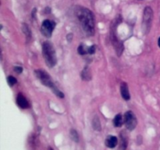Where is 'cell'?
<instances>
[{
	"mask_svg": "<svg viewBox=\"0 0 160 150\" xmlns=\"http://www.w3.org/2000/svg\"><path fill=\"white\" fill-rule=\"evenodd\" d=\"M77 15L84 31L88 35H92L95 32V22L92 12L85 8H81L77 12Z\"/></svg>",
	"mask_w": 160,
	"mask_h": 150,
	"instance_id": "6da1fadb",
	"label": "cell"
},
{
	"mask_svg": "<svg viewBox=\"0 0 160 150\" xmlns=\"http://www.w3.org/2000/svg\"><path fill=\"white\" fill-rule=\"evenodd\" d=\"M42 55H43V57L48 67H53L56 65V62H57L56 52H55L52 45L50 42H45L43 43Z\"/></svg>",
	"mask_w": 160,
	"mask_h": 150,
	"instance_id": "7a4b0ae2",
	"label": "cell"
},
{
	"mask_svg": "<svg viewBox=\"0 0 160 150\" xmlns=\"http://www.w3.org/2000/svg\"><path fill=\"white\" fill-rule=\"evenodd\" d=\"M153 19V11L151 7L147 6L144 10L143 14V22H142V28H143V32L147 34L151 29L152 22Z\"/></svg>",
	"mask_w": 160,
	"mask_h": 150,
	"instance_id": "3957f363",
	"label": "cell"
},
{
	"mask_svg": "<svg viewBox=\"0 0 160 150\" xmlns=\"http://www.w3.org/2000/svg\"><path fill=\"white\" fill-rule=\"evenodd\" d=\"M35 74L36 76H37V78L40 80L41 82H42L44 85L47 86V87L48 88H51L52 89L53 88L56 87V86L53 84L51 78H49V76H48V74L46 73V72L41 70H35Z\"/></svg>",
	"mask_w": 160,
	"mask_h": 150,
	"instance_id": "277c9868",
	"label": "cell"
},
{
	"mask_svg": "<svg viewBox=\"0 0 160 150\" xmlns=\"http://www.w3.org/2000/svg\"><path fill=\"white\" fill-rule=\"evenodd\" d=\"M124 123L126 125V128H128L130 131H133V130L135 128L136 125H137V120H136V117L134 116V114L133 113V112L131 111H128V112L125 113L124 115Z\"/></svg>",
	"mask_w": 160,
	"mask_h": 150,
	"instance_id": "5b68a950",
	"label": "cell"
},
{
	"mask_svg": "<svg viewBox=\"0 0 160 150\" xmlns=\"http://www.w3.org/2000/svg\"><path fill=\"white\" fill-rule=\"evenodd\" d=\"M54 28L55 24L53 22L49 21V20H45L42 23L41 31H42V33L43 35H45L47 38H49L51 37L52 33V31L54 30Z\"/></svg>",
	"mask_w": 160,
	"mask_h": 150,
	"instance_id": "8992f818",
	"label": "cell"
},
{
	"mask_svg": "<svg viewBox=\"0 0 160 150\" xmlns=\"http://www.w3.org/2000/svg\"><path fill=\"white\" fill-rule=\"evenodd\" d=\"M105 143H106V145L108 147V148H113L117 145V143H118V139H117V138L116 137V136L109 135L106 138Z\"/></svg>",
	"mask_w": 160,
	"mask_h": 150,
	"instance_id": "52a82bcc",
	"label": "cell"
},
{
	"mask_svg": "<svg viewBox=\"0 0 160 150\" xmlns=\"http://www.w3.org/2000/svg\"><path fill=\"white\" fill-rule=\"evenodd\" d=\"M120 92H121V95L123 98V99L125 100H129L131 96H130L129 93V89H128V86L126 83L123 82L120 85Z\"/></svg>",
	"mask_w": 160,
	"mask_h": 150,
	"instance_id": "ba28073f",
	"label": "cell"
},
{
	"mask_svg": "<svg viewBox=\"0 0 160 150\" xmlns=\"http://www.w3.org/2000/svg\"><path fill=\"white\" fill-rule=\"evenodd\" d=\"M17 105L20 106L22 109H26V108H28L29 106V103H28V100L25 98V97H23V95L21 94H19L17 98Z\"/></svg>",
	"mask_w": 160,
	"mask_h": 150,
	"instance_id": "9c48e42d",
	"label": "cell"
},
{
	"mask_svg": "<svg viewBox=\"0 0 160 150\" xmlns=\"http://www.w3.org/2000/svg\"><path fill=\"white\" fill-rule=\"evenodd\" d=\"M128 134L125 133V131H123V132L120 134V150H126L127 146H128Z\"/></svg>",
	"mask_w": 160,
	"mask_h": 150,
	"instance_id": "30bf717a",
	"label": "cell"
},
{
	"mask_svg": "<svg viewBox=\"0 0 160 150\" xmlns=\"http://www.w3.org/2000/svg\"><path fill=\"white\" fill-rule=\"evenodd\" d=\"M92 127L94 129L97 131H101V123L99 121V119L98 117H95L92 120Z\"/></svg>",
	"mask_w": 160,
	"mask_h": 150,
	"instance_id": "8fae6325",
	"label": "cell"
},
{
	"mask_svg": "<svg viewBox=\"0 0 160 150\" xmlns=\"http://www.w3.org/2000/svg\"><path fill=\"white\" fill-rule=\"evenodd\" d=\"M123 121H124V120H123V118H122V116L120 115V114H118V115L116 116L115 118H114L113 123L114 125H115V127H117V128H120V127L122 126Z\"/></svg>",
	"mask_w": 160,
	"mask_h": 150,
	"instance_id": "7c38bea8",
	"label": "cell"
},
{
	"mask_svg": "<svg viewBox=\"0 0 160 150\" xmlns=\"http://www.w3.org/2000/svg\"><path fill=\"white\" fill-rule=\"evenodd\" d=\"M81 76V78H82V79L84 80V81H89V80L91 79V73L88 67H85V68L82 70Z\"/></svg>",
	"mask_w": 160,
	"mask_h": 150,
	"instance_id": "4fadbf2b",
	"label": "cell"
},
{
	"mask_svg": "<svg viewBox=\"0 0 160 150\" xmlns=\"http://www.w3.org/2000/svg\"><path fill=\"white\" fill-rule=\"evenodd\" d=\"M70 137H71V138L74 142H78V140H79V136H78V132L75 130H71V131H70Z\"/></svg>",
	"mask_w": 160,
	"mask_h": 150,
	"instance_id": "5bb4252c",
	"label": "cell"
},
{
	"mask_svg": "<svg viewBox=\"0 0 160 150\" xmlns=\"http://www.w3.org/2000/svg\"><path fill=\"white\" fill-rule=\"evenodd\" d=\"M78 53H79L80 55H85L86 53H88V49H85V48H84V46L83 45H81L79 47H78Z\"/></svg>",
	"mask_w": 160,
	"mask_h": 150,
	"instance_id": "9a60e30c",
	"label": "cell"
},
{
	"mask_svg": "<svg viewBox=\"0 0 160 150\" xmlns=\"http://www.w3.org/2000/svg\"><path fill=\"white\" fill-rule=\"evenodd\" d=\"M7 81H8V84H9L10 86H13L14 84L17 83V79H16L14 77L12 76H9L7 78Z\"/></svg>",
	"mask_w": 160,
	"mask_h": 150,
	"instance_id": "2e32d148",
	"label": "cell"
},
{
	"mask_svg": "<svg viewBox=\"0 0 160 150\" xmlns=\"http://www.w3.org/2000/svg\"><path fill=\"white\" fill-rule=\"evenodd\" d=\"M23 33H24L28 38H30V36H31V32H30V30L29 28H28V27L27 26V24L23 25Z\"/></svg>",
	"mask_w": 160,
	"mask_h": 150,
	"instance_id": "e0dca14e",
	"label": "cell"
},
{
	"mask_svg": "<svg viewBox=\"0 0 160 150\" xmlns=\"http://www.w3.org/2000/svg\"><path fill=\"white\" fill-rule=\"evenodd\" d=\"M88 52L89 54H93V53H95V47L94 46V45H92V46H91L90 48H88Z\"/></svg>",
	"mask_w": 160,
	"mask_h": 150,
	"instance_id": "ac0fdd59",
	"label": "cell"
},
{
	"mask_svg": "<svg viewBox=\"0 0 160 150\" xmlns=\"http://www.w3.org/2000/svg\"><path fill=\"white\" fill-rule=\"evenodd\" d=\"M14 70H15L17 73H20L23 71V68H22L21 67H14Z\"/></svg>",
	"mask_w": 160,
	"mask_h": 150,
	"instance_id": "d6986e66",
	"label": "cell"
},
{
	"mask_svg": "<svg viewBox=\"0 0 160 150\" xmlns=\"http://www.w3.org/2000/svg\"><path fill=\"white\" fill-rule=\"evenodd\" d=\"M158 45H159V46L160 47V38H159V41H158Z\"/></svg>",
	"mask_w": 160,
	"mask_h": 150,
	"instance_id": "ffe728a7",
	"label": "cell"
}]
</instances>
